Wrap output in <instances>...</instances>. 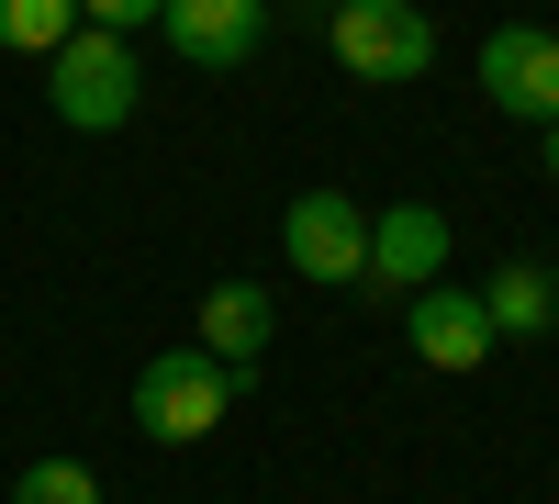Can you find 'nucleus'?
<instances>
[{
    "label": "nucleus",
    "instance_id": "obj_1",
    "mask_svg": "<svg viewBox=\"0 0 559 504\" xmlns=\"http://www.w3.org/2000/svg\"><path fill=\"white\" fill-rule=\"evenodd\" d=\"M134 102H146V68H134V34H102L79 23L57 57H45V113H57L68 134H123Z\"/></svg>",
    "mask_w": 559,
    "mask_h": 504
},
{
    "label": "nucleus",
    "instance_id": "obj_2",
    "mask_svg": "<svg viewBox=\"0 0 559 504\" xmlns=\"http://www.w3.org/2000/svg\"><path fill=\"white\" fill-rule=\"evenodd\" d=\"M236 392H247V371H224L202 337L191 348H157L146 371H134V426H146L157 448H191V437H213L224 415H236Z\"/></svg>",
    "mask_w": 559,
    "mask_h": 504
},
{
    "label": "nucleus",
    "instance_id": "obj_3",
    "mask_svg": "<svg viewBox=\"0 0 559 504\" xmlns=\"http://www.w3.org/2000/svg\"><path fill=\"white\" fill-rule=\"evenodd\" d=\"M324 45H336V68L369 79V90L437 68V23H426V0H336V12H324Z\"/></svg>",
    "mask_w": 559,
    "mask_h": 504
},
{
    "label": "nucleus",
    "instance_id": "obj_4",
    "mask_svg": "<svg viewBox=\"0 0 559 504\" xmlns=\"http://www.w3.org/2000/svg\"><path fill=\"white\" fill-rule=\"evenodd\" d=\"M280 258H292L302 281L347 292V281H369V213L347 191H292V213H280Z\"/></svg>",
    "mask_w": 559,
    "mask_h": 504
},
{
    "label": "nucleus",
    "instance_id": "obj_5",
    "mask_svg": "<svg viewBox=\"0 0 559 504\" xmlns=\"http://www.w3.org/2000/svg\"><path fill=\"white\" fill-rule=\"evenodd\" d=\"M481 102L503 113V124H559V34L548 23H503V34H481Z\"/></svg>",
    "mask_w": 559,
    "mask_h": 504
},
{
    "label": "nucleus",
    "instance_id": "obj_6",
    "mask_svg": "<svg viewBox=\"0 0 559 504\" xmlns=\"http://www.w3.org/2000/svg\"><path fill=\"white\" fill-rule=\"evenodd\" d=\"M403 337H414L426 371H481V359L503 348L492 314H481V281H426V292H403Z\"/></svg>",
    "mask_w": 559,
    "mask_h": 504
},
{
    "label": "nucleus",
    "instance_id": "obj_7",
    "mask_svg": "<svg viewBox=\"0 0 559 504\" xmlns=\"http://www.w3.org/2000/svg\"><path fill=\"white\" fill-rule=\"evenodd\" d=\"M157 34L179 45V68H202V79H236L258 45H269V0H168Z\"/></svg>",
    "mask_w": 559,
    "mask_h": 504
},
{
    "label": "nucleus",
    "instance_id": "obj_8",
    "mask_svg": "<svg viewBox=\"0 0 559 504\" xmlns=\"http://www.w3.org/2000/svg\"><path fill=\"white\" fill-rule=\"evenodd\" d=\"M369 281H381V292H426V281H448V213H437V202L369 213Z\"/></svg>",
    "mask_w": 559,
    "mask_h": 504
},
{
    "label": "nucleus",
    "instance_id": "obj_9",
    "mask_svg": "<svg viewBox=\"0 0 559 504\" xmlns=\"http://www.w3.org/2000/svg\"><path fill=\"white\" fill-rule=\"evenodd\" d=\"M269 337H280V314H269V281H213V292H202V348L224 359V371H247V382H258Z\"/></svg>",
    "mask_w": 559,
    "mask_h": 504
},
{
    "label": "nucleus",
    "instance_id": "obj_10",
    "mask_svg": "<svg viewBox=\"0 0 559 504\" xmlns=\"http://www.w3.org/2000/svg\"><path fill=\"white\" fill-rule=\"evenodd\" d=\"M481 314H492V337H548L559 326V281L537 258H503L492 281H481Z\"/></svg>",
    "mask_w": 559,
    "mask_h": 504
},
{
    "label": "nucleus",
    "instance_id": "obj_11",
    "mask_svg": "<svg viewBox=\"0 0 559 504\" xmlns=\"http://www.w3.org/2000/svg\"><path fill=\"white\" fill-rule=\"evenodd\" d=\"M79 34V0H0V45H12V57H57V45Z\"/></svg>",
    "mask_w": 559,
    "mask_h": 504
},
{
    "label": "nucleus",
    "instance_id": "obj_12",
    "mask_svg": "<svg viewBox=\"0 0 559 504\" xmlns=\"http://www.w3.org/2000/svg\"><path fill=\"white\" fill-rule=\"evenodd\" d=\"M12 504H102V471H90V460H23Z\"/></svg>",
    "mask_w": 559,
    "mask_h": 504
},
{
    "label": "nucleus",
    "instance_id": "obj_13",
    "mask_svg": "<svg viewBox=\"0 0 559 504\" xmlns=\"http://www.w3.org/2000/svg\"><path fill=\"white\" fill-rule=\"evenodd\" d=\"M168 12V0H79V23H102V34H146Z\"/></svg>",
    "mask_w": 559,
    "mask_h": 504
},
{
    "label": "nucleus",
    "instance_id": "obj_14",
    "mask_svg": "<svg viewBox=\"0 0 559 504\" xmlns=\"http://www.w3.org/2000/svg\"><path fill=\"white\" fill-rule=\"evenodd\" d=\"M537 146H548V191H559V124H548V134H537Z\"/></svg>",
    "mask_w": 559,
    "mask_h": 504
}]
</instances>
